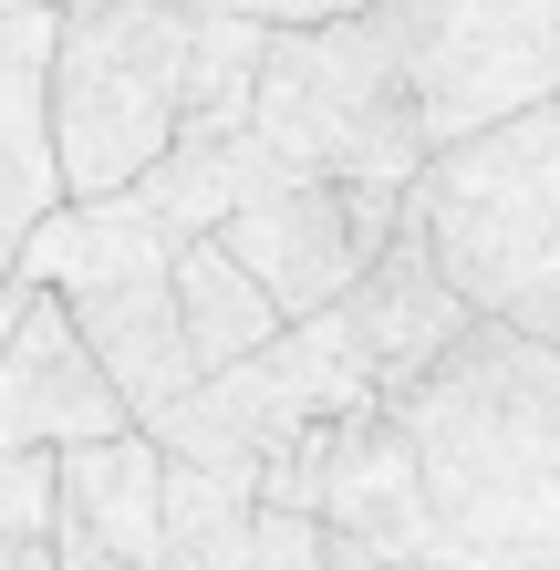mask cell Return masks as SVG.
I'll return each instance as SVG.
<instances>
[{
	"label": "cell",
	"instance_id": "obj_1",
	"mask_svg": "<svg viewBox=\"0 0 560 570\" xmlns=\"http://www.w3.org/2000/svg\"><path fill=\"white\" fill-rule=\"evenodd\" d=\"M271 21L249 11H187V0H105L62 21V52L42 73L52 177L73 208L146 187L197 136H239L259 115Z\"/></svg>",
	"mask_w": 560,
	"mask_h": 570
},
{
	"label": "cell",
	"instance_id": "obj_2",
	"mask_svg": "<svg viewBox=\"0 0 560 570\" xmlns=\"http://www.w3.org/2000/svg\"><path fill=\"white\" fill-rule=\"evenodd\" d=\"M415 570H560V353L478 322L415 394Z\"/></svg>",
	"mask_w": 560,
	"mask_h": 570
},
{
	"label": "cell",
	"instance_id": "obj_3",
	"mask_svg": "<svg viewBox=\"0 0 560 570\" xmlns=\"http://www.w3.org/2000/svg\"><path fill=\"white\" fill-rule=\"evenodd\" d=\"M259 146L291 177H343V187H405L425 177V115H415V0L312 31H271L259 62Z\"/></svg>",
	"mask_w": 560,
	"mask_h": 570
},
{
	"label": "cell",
	"instance_id": "obj_4",
	"mask_svg": "<svg viewBox=\"0 0 560 570\" xmlns=\"http://www.w3.org/2000/svg\"><path fill=\"white\" fill-rule=\"evenodd\" d=\"M405 208L478 322L560 353V105L425 156Z\"/></svg>",
	"mask_w": 560,
	"mask_h": 570
},
{
	"label": "cell",
	"instance_id": "obj_5",
	"mask_svg": "<svg viewBox=\"0 0 560 570\" xmlns=\"http://www.w3.org/2000/svg\"><path fill=\"white\" fill-rule=\"evenodd\" d=\"M21 281H42L62 312H73V332L94 343V363L115 374L125 415L146 435L197 394L187 322H177V249L156 239L125 197H105V208H73V197H62L21 239Z\"/></svg>",
	"mask_w": 560,
	"mask_h": 570
},
{
	"label": "cell",
	"instance_id": "obj_6",
	"mask_svg": "<svg viewBox=\"0 0 560 570\" xmlns=\"http://www.w3.org/2000/svg\"><path fill=\"white\" fill-rule=\"evenodd\" d=\"M374 405H384V384L364 374L343 312H322V322H291L271 353L208 374L167 425H156V446H167L177 466H218V478H249L259 488L302 435L353 425V415H374Z\"/></svg>",
	"mask_w": 560,
	"mask_h": 570
},
{
	"label": "cell",
	"instance_id": "obj_7",
	"mask_svg": "<svg viewBox=\"0 0 560 570\" xmlns=\"http://www.w3.org/2000/svg\"><path fill=\"white\" fill-rule=\"evenodd\" d=\"M550 105H560V0H415V115L436 156Z\"/></svg>",
	"mask_w": 560,
	"mask_h": 570
},
{
	"label": "cell",
	"instance_id": "obj_8",
	"mask_svg": "<svg viewBox=\"0 0 560 570\" xmlns=\"http://www.w3.org/2000/svg\"><path fill=\"white\" fill-rule=\"evenodd\" d=\"M405 228V187H343V177H291L259 208L218 228L228 259L271 291L281 322H322L343 312V291L384 259V239Z\"/></svg>",
	"mask_w": 560,
	"mask_h": 570
},
{
	"label": "cell",
	"instance_id": "obj_9",
	"mask_svg": "<svg viewBox=\"0 0 560 570\" xmlns=\"http://www.w3.org/2000/svg\"><path fill=\"white\" fill-rule=\"evenodd\" d=\"M105 435H136V415L73 332V312L31 281L21 332L0 353V456H62V446H105Z\"/></svg>",
	"mask_w": 560,
	"mask_h": 570
},
{
	"label": "cell",
	"instance_id": "obj_10",
	"mask_svg": "<svg viewBox=\"0 0 560 570\" xmlns=\"http://www.w3.org/2000/svg\"><path fill=\"white\" fill-rule=\"evenodd\" d=\"M343 332H353V353H364V374L384 384V405H394V394H415V384L478 332L468 291L446 281V259H436V239L415 228V208H405V228L384 239V259L343 291Z\"/></svg>",
	"mask_w": 560,
	"mask_h": 570
},
{
	"label": "cell",
	"instance_id": "obj_11",
	"mask_svg": "<svg viewBox=\"0 0 560 570\" xmlns=\"http://www.w3.org/2000/svg\"><path fill=\"white\" fill-rule=\"evenodd\" d=\"M156 570H333V550H322V519L271 509L249 478L167 456V550H156Z\"/></svg>",
	"mask_w": 560,
	"mask_h": 570
},
{
	"label": "cell",
	"instance_id": "obj_12",
	"mask_svg": "<svg viewBox=\"0 0 560 570\" xmlns=\"http://www.w3.org/2000/svg\"><path fill=\"white\" fill-rule=\"evenodd\" d=\"M52 466H62V540H94L156 570V550H167V446L136 425V435H105V446H62Z\"/></svg>",
	"mask_w": 560,
	"mask_h": 570
},
{
	"label": "cell",
	"instance_id": "obj_13",
	"mask_svg": "<svg viewBox=\"0 0 560 570\" xmlns=\"http://www.w3.org/2000/svg\"><path fill=\"white\" fill-rule=\"evenodd\" d=\"M271 187H291V166L259 146V125H239V136H197V146H177L146 187H125V208H136L167 249H187V239H218V228L239 218V208H259Z\"/></svg>",
	"mask_w": 560,
	"mask_h": 570
},
{
	"label": "cell",
	"instance_id": "obj_14",
	"mask_svg": "<svg viewBox=\"0 0 560 570\" xmlns=\"http://www.w3.org/2000/svg\"><path fill=\"white\" fill-rule=\"evenodd\" d=\"M177 322H187L197 384L228 374V363H249V353H271L281 332H291V322L271 312V291L228 259V239H187V249H177Z\"/></svg>",
	"mask_w": 560,
	"mask_h": 570
},
{
	"label": "cell",
	"instance_id": "obj_15",
	"mask_svg": "<svg viewBox=\"0 0 560 570\" xmlns=\"http://www.w3.org/2000/svg\"><path fill=\"white\" fill-rule=\"evenodd\" d=\"M62 208V177H52V125H42V83L31 73H0V291L21 281V239Z\"/></svg>",
	"mask_w": 560,
	"mask_h": 570
},
{
	"label": "cell",
	"instance_id": "obj_16",
	"mask_svg": "<svg viewBox=\"0 0 560 570\" xmlns=\"http://www.w3.org/2000/svg\"><path fill=\"white\" fill-rule=\"evenodd\" d=\"M62 540V466L52 456H0V560Z\"/></svg>",
	"mask_w": 560,
	"mask_h": 570
},
{
	"label": "cell",
	"instance_id": "obj_17",
	"mask_svg": "<svg viewBox=\"0 0 560 570\" xmlns=\"http://www.w3.org/2000/svg\"><path fill=\"white\" fill-rule=\"evenodd\" d=\"M353 11H394V0H291L281 31H312V21H353Z\"/></svg>",
	"mask_w": 560,
	"mask_h": 570
},
{
	"label": "cell",
	"instance_id": "obj_18",
	"mask_svg": "<svg viewBox=\"0 0 560 570\" xmlns=\"http://www.w3.org/2000/svg\"><path fill=\"white\" fill-rule=\"evenodd\" d=\"M208 11H249V21H271V31H281V21H291V0H208Z\"/></svg>",
	"mask_w": 560,
	"mask_h": 570
},
{
	"label": "cell",
	"instance_id": "obj_19",
	"mask_svg": "<svg viewBox=\"0 0 560 570\" xmlns=\"http://www.w3.org/2000/svg\"><path fill=\"white\" fill-rule=\"evenodd\" d=\"M21 11H62V0H0V21H21Z\"/></svg>",
	"mask_w": 560,
	"mask_h": 570
},
{
	"label": "cell",
	"instance_id": "obj_20",
	"mask_svg": "<svg viewBox=\"0 0 560 570\" xmlns=\"http://www.w3.org/2000/svg\"><path fill=\"white\" fill-rule=\"evenodd\" d=\"M0 570H52V550H21V560H0Z\"/></svg>",
	"mask_w": 560,
	"mask_h": 570
},
{
	"label": "cell",
	"instance_id": "obj_21",
	"mask_svg": "<svg viewBox=\"0 0 560 570\" xmlns=\"http://www.w3.org/2000/svg\"><path fill=\"white\" fill-rule=\"evenodd\" d=\"M62 11H105V0H62Z\"/></svg>",
	"mask_w": 560,
	"mask_h": 570
}]
</instances>
